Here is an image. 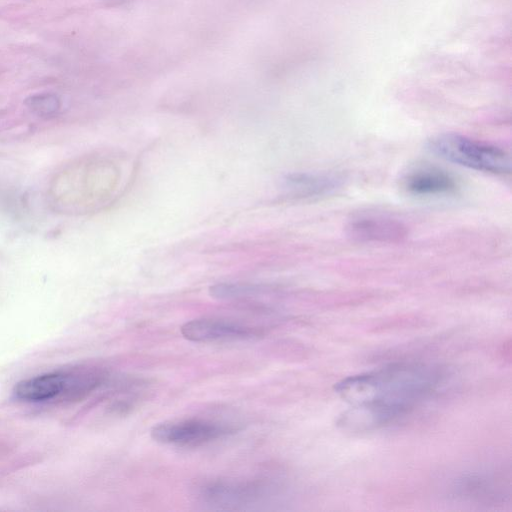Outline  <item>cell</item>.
<instances>
[{
  "label": "cell",
  "instance_id": "cell-1",
  "mask_svg": "<svg viewBox=\"0 0 512 512\" xmlns=\"http://www.w3.org/2000/svg\"><path fill=\"white\" fill-rule=\"evenodd\" d=\"M438 368L420 363H394L370 372L348 376L336 393L351 407L337 425L349 432L374 430L409 414L441 382Z\"/></svg>",
  "mask_w": 512,
  "mask_h": 512
},
{
  "label": "cell",
  "instance_id": "cell-2",
  "mask_svg": "<svg viewBox=\"0 0 512 512\" xmlns=\"http://www.w3.org/2000/svg\"><path fill=\"white\" fill-rule=\"evenodd\" d=\"M427 149L449 162L474 170L493 174H507L511 170L510 156L505 150L460 134L436 135L428 140Z\"/></svg>",
  "mask_w": 512,
  "mask_h": 512
},
{
  "label": "cell",
  "instance_id": "cell-3",
  "mask_svg": "<svg viewBox=\"0 0 512 512\" xmlns=\"http://www.w3.org/2000/svg\"><path fill=\"white\" fill-rule=\"evenodd\" d=\"M106 373L98 367H84L72 372H52L18 382L15 396L23 401L40 402L68 394V398H82L99 387Z\"/></svg>",
  "mask_w": 512,
  "mask_h": 512
},
{
  "label": "cell",
  "instance_id": "cell-4",
  "mask_svg": "<svg viewBox=\"0 0 512 512\" xmlns=\"http://www.w3.org/2000/svg\"><path fill=\"white\" fill-rule=\"evenodd\" d=\"M228 424L206 419H185L155 425L151 437L162 444L197 447L235 432Z\"/></svg>",
  "mask_w": 512,
  "mask_h": 512
},
{
  "label": "cell",
  "instance_id": "cell-5",
  "mask_svg": "<svg viewBox=\"0 0 512 512\" xmlns=\"http://www.w3.org/2000/svg\"><path fill=\"white\" fill-rule=\"evenodd\" d=\"M182 336L193 342H229L260 337V328L221 319L201 318L186 322L180 328Z\"/></svg>",
  "mask_w": 512,
  "mask_h": 512
},
{
  "label": "cell",
  "instance_id": "cell-6",
  "mask_svg": "<svg viewBox=\"0 0 512 512\" xmlns=\"http://www.w3.org/2000/svg\"><path fill=\"white\" fill-rule=\"evenodd\" d=\"M267 486L258 480H210L198 486V496L211 505L245 504L264 495Z\"/></svg>",
  "mask_w": 512,
  "mask_h": 512
},
{
  "label": "cell",
  "instance_id": "cell-7",
  "mask_svg": "<svg viewBox=\"0 0 512 512\" xmlns=\"http://www.w3.org/2000/svg\"><path fill=\"white\" fill-rule=\"evenodd\" d=\"M346 235L361 243L399 242L407 236V227L397 219L381 215H365L351 220Z\"/></svg>",
  "mask_w": 512,
  "mask_h": 512
},
{
  "label": "cell",
  "instance_id": "cell-8",
  "mask_svg": "<svg viewBox=\"0 0 512 512\" xmlns=\"http://www.w3.org/2000/svg\"><path fill=\"white\" fill-rule=\"evenodd\" d=\"M401 186L411 195L433 196L453 191L456 181L447 171L424 165L405 172L401 178Z\"/></svg>",
  "mask_w": 512,
  "mask_h": 512
},
{
  "label": "cell",
  "instance_id": "cell-9",
  "mask_svg": "<svg viewBox=\"0 0 512 512\" xmlns=\"http://www.w3.org/2000/svg\"><path fill=\"white\" fill-rule=\"evenodd\" d=\"M343 184V178L333 173H292L282 180V188L293 198L321 197L334 192Z\"/></svg>",
  "mask_w": 512,
  "mask_h": 512
},
{
  "label": "cell",
  "instance_id": "cell-10",
  "mask_svg": "<svg viewBox=\"0 0 512 512\" xmlns=\"http://www.w3.org/2000/svg\"><path fill=\"white\" fill-rule=\"evenodd\" d=\"M494 481V478L486 475L470 474L456 481L454 491L457 496L489 503L503 495L502 488Z\"/></svg>",
  "mask_w": 512,
  "mask_h": 512
},
{
  "label": "cell",
  "instance_id": "cell-11",
  "mask_svg": "<svg viewBox=\"0 0 512 512\" xmlns=\"http://www.w3.org/2000/svg\"><path fill=\"white\" fill-rule=\"evenodd\" d=\"M209 292L217 299H239L259 294L262 288L256 285L221 283L210 287Z\"/></svg>",
  "mask_w": 512,
  "mask_h": 512
},
{
  "label": "cell",
  "instance_id": "cell-12",
  "mask_svg": "<svg viewBox=\"0 0 512 512\" xmlns=\"http://www.w3.org/2000/svg\"><path fill=\"white\" fill-rule=\"evenodd\" d=\"M28 108L39 116H51L60 108L59 98L51 93H41L26 99Z\"/></svg>",
  "mask_w": 512,
  "mask_h": 512
}]
</instances>
